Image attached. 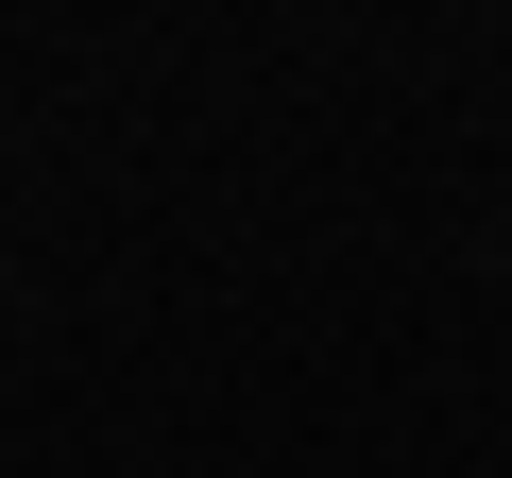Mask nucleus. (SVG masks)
Returning <instances> with one entry per match:
<instances>
[]
</instances>
